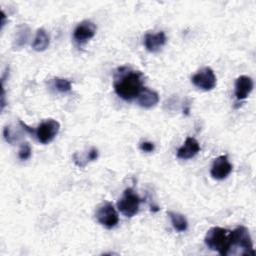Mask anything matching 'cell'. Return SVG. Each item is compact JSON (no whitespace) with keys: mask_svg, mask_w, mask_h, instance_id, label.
Segmentation results:
<instances>
[{"mask_svg":"<svg viewBox=\"0 0 256 256\" xmlns=\"http://www.w3.org/2000/svg\"><path fill=\"white\" fill-rule=\"evenodd\" d=\"M97 221L107 229H111L118 224L119 217L113 204L110 202H103L100 204L95 213Z\"/></svg>","mask_w":256,"mask_h":256,"instance_id":"5","label":"cell"},{"mask_svg":"<svg viewBox=\"0 0 256 256\" xmlns=\"http://www.w3.org/2000/svg\"><path fill=\"white\" fill-rule=\"evenodd\" d=\"M254 83L251 77L246 75L239 76L235 81V96L236 99L241 101L248 97L253 90Z\"/></svg>","mask_w":256,"mask_h":256,"instance_id":"10","label":"cell"},{"mask_svg":"<svg viewBox=\"0 0 256 256\" xmlns=\"http://www.w3.org/2000/svg\"><path fill=\"white\" fill-rule=\"evenodd\" d=\"M98 158V150L96 148H91L87 155V161H95Z\"/></svg>","mask_w":256,"mask_h":256,"instance_id":"21","label":"cell"},{"mask_svg":"<svg viewBox=\"0 0 256 256\" xmlns=\"http://www.w3.org/2000/svg\"><path fill=\"white\" fill-rule=\"evenodd\" d=\"M6 106V101H5V89L4 85H2V93H1V111L4 110Z\"/></svg>","mask_w":256,"mask_h":256,"instance_id":"22","label":"cell"},{"mask_svg":"<svg viewBox=\"0 0 256 256\" xmlns=\"http://www.w3.org/2000/svg\"><path fill=\"white\" fill-rule=\"evenodd\" d=\"M200 151L198 141L193 137H187L184 144L177 150V157L182 160L191 159Z\"/></svg>","mask_w":256,"mask_h":256,"instance_id":"11","label":"cell"},{"mask_svg":"<svg viewBox=\"0 0 256 256\" xmlns=\"http://www.w3.org/2000/svg\"><path fill=\"white\" fill-rule=\"evenodd\" d=\"M231 232H232V247H231L230 253L233 248H240L241 255L255 254V251L253 249V242H252L249 230L245 226H237Z\"/></svg>","mask_w":256,"mask_h":256,"instance_id":"4","label":"cell"},{"mask_svg":"<svg viewBox=\"0 0 256 256\" xmlns=\"http://www.w3.org/2000/svg\"><path fill=\"white\" fill-rule=\"evenodd\" d=\"M142 201L132 188H127L124 190L122 198L117 202V208L124 216L131 218L138 213Z\"/></svg>","mask_w":256,"mask_h":256,"instance_id":"3","label":"cell"},{"mask_svg":"<svg viewBox=\"0 0 256 256\" xmlns=\"http://www.w3.org/2000/svg\"><path fill=\"white\" fill-rule=\"evenodd\" d=\"M49 44H50V38L47 32L42 28L38 29L32 43V48L37 52H42L48 48Z\"/></svg>","mask_w":256,"mask_h":256,"instance_id":"14","label":"cell"},{"mask_svg":"<svg viewBox=\"0 0 256 256\" xmlns=\"http://www.w3.org/2000/svg\"><path fill=\"white\" fill-rule=\"evenodd\" d=\"M60 129V123L54 119H48L42 122L35 130L37 140L41 144L50 143L58 134Z\"/></svg>","mask_w":256,"mask_h":256,"instance_id":"6","label":"cell"},{"mask_svg":"<svg viewBox=\"0 0 256 256\" xmlns=\"http://www.w3.org/2000/svg\"><path fill=\"white\" fill-rule=\"evenodd\" d=\"M192 83L199 89L210 91L216 86V76L210 67H204L191 78Z\"/></svg>","mask_w":256,"mask_h":256,"instance_id":"7","label":"cell"},{"mask_svg":"<svg viewBox=\"0 0 256 256\" xmlns=\"http://www.w3.org/2000/svg\"><path fill=\"white\" fill-rule=\"evenodd\" d=\"M54 86L61 93L70 92L71 88H72L71 82L67 79H64V78H55L54 79Z\"/></svg>","mask_w":256,"mask_h":256,"instance_id":"17","label":"cell"},{"mask_svg":"<svg viewBox=\"0 0 256 256\" xmlns=\"http://www.w3.org/2000/svg\"><path fill=\"white\" fill-rule=\"evenodd\" d=\"M144 76L140 71L120 67L114 77V90L116 94L125 101H132L137 98L143 89Z\"/></svg>","mask_w":256,"mask_h":256,"instance_id":"1","label":"cell"},{"mask_svg":"<svg viewBox=\"0 0 256 256\" xmlns=\"http://www.w3.org/2000/svg\"><path fill=\"white\" fill-rule=\"evenodd\" d=\"M140 149L143 151V152H147V153H150L152 151H154L155 149V146L152 142H149V141H145V142H142L140 144Z\"/></svg>","mask_w":256,"mask_h":256,"instance_id":"20","label":"cell"},{"mask_svg":"<svg viewBox=\"0 0 256 256\" xmlns=\"http://www.w3.org/2000/svg\"><path fill=\"white\" fill-rule=\"evenodd\" d=\"M232 164L229 162L226 155L218 156L214 159L210 169V175L213 179L223 180L232 172Z\"/></svg>","mask_w":256,"mask_h":256,"instance_id":"9","label":"cell"},{"mask_svg":"<svg viewBox=\"0 0 256 256\" xmlns=\"http://www.w3.org/2000/svg\"><path fill=\"white\" fill-rule=\"evenodd\" d=\"M95 33L96 25L89 20H84L75 27L73 31V39L78 45H81L93 38Z\"/></svg>","mask_w":256,"mask_h":256,"instance_id":"8","label":"cell"},{"mask_svg":"<svg viewBox=\"0 0 256 256\" xmlns=\"http://www.w3.org/2000/svg\"><path fill=\"white\" fill-rule=\"evenodd\" d=\"M206 246L222 256L229 255L232 247V232L222 227H211L204 238Z\"/></svg>","mask_w":256,"mask_h":256,"instance_id":"2","label":"cell"},{"mask_svg":"<svg viewBox=\"0 0 256 256\" xmlns=\"http://www.w3.org/2000/svg\"><path fill=\"white\" fill-rule=\"evenodd\" d=\"M168 216L171 220L172 226L173 228L178 231V232H184L187 230L188 228V221L186 219V217L178 212H173V211H169Z\"/></svg>","mask_w":256,"mask_h":256,"instance_id":"15","label":"cell"},{"mask_svg":"<svg viewBox=\"0 0 256 256\" xmlns=\"http://www.w3.org/2000/svg\"><path fill=\"white\" fill-rule=\"evenodd\" d=\"M166 40V35L163 31H160L156 34L147 33L144 37V46L149 52L155 53L165 45Z\"/></svg>","mask_w":256,"mask_h":256,"instance_id":"12","label":"cell"},{"mask_svg":"<svg viewBox=\"0 0 256 256\" xmlns=\"http://www.w3.org/2000/svg\"><path fill=\"white\" fill-rule=\"evenodd\" d=\"M29 27L26 24H23L18 27V30L16 32L15 36V46L16 47H22L23 45L26 44L28 37H29Z\"/></svg>","mask_w":256,"mask_h":256,"instance_id":"16","label":"cell"},{"mask_svg":"<svg viewBox=\"0 0 256 256\" xmlns=\"http://www.w3.org/2000/svg\"><path fill=\"white\" fill-rule=\"evenodd\" d=\"M31 152H32V150H31L30 144H29L28 142H25V143H23V144L21 145V147H20V149H19L18 157H19V159H21V160H27V159L30 158Z\"/></svg>","mask_w":256,"mask_h":256,"instance_id":"18","label":"cell"},{"mask_svg":"<svg viewBox=\"0 0 256 256\" xmlns=\"http://www.w3.org/2000/svg\"><path fill=\"white\" fill-rule=\"evenodd\" d=\"M3 136H4V139L6 140V142H8L9 144H13L14 141H15V137L13 136L12 132H11V129L9 126H5L4 129H3Z\"/></svg>","mask_w":256,"mask_h":256,"instance_id":"19","label":"cell"},{"mask_svg":"<svg viewBox=\"0 0 256 256\" xmlns=\"http://www.w3.org/2000/svg\"><path fill=\"white\" fill-rule=\"evenodd\" d=\"M136 100L140 107L149 109L154 107L159 102V95L156 91L151 90L147 87H143Z\"/></svg>","mask_w":256,"mask_h":256,"instance_id":"13","label":"cell"}]
</instances>
